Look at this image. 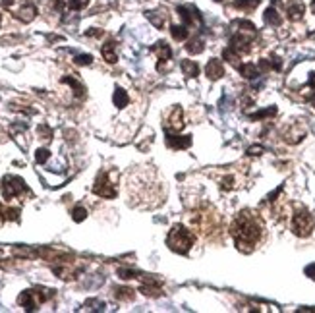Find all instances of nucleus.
Listing matches in <instances>:
<instances>
[{
    "mask_svg": "<svg viewBox=\"0 0 315 313\" xmlns=\"http://www.w3.org/2000/svg\"><path fill=\"white\" fill-rule=\"evenodd\" d=\"M62 83H68L72 89H74V93H76V97H83L85 95V87H83V83H79L76 78H70V76H64L62 78Z\"/></svg>",
    "mask_w": 315,
    "mask_h": 313,
    "instance_id": "obj_17",
    "label": "nucleus"
},
{
    "mask_svg": "<svg viewBox=\"0 0 315 313\" xmlns=\"http://www.w3.org/2000/svg\"><path fill=\"white\" fill-rule=\"evenodd\" d=\"M240 74L246 79H253V78L259 76V66H255V64H242L240 66Z\"/></svg>",
    "mask_w": 315,
    "mask_h": 313,
    "instance_id": "obj_19",
    "label": "nucleus"
},
{
    "mask_svg": "<svg viewBox=\"0 0 315 313\" xmlns=\"http://www.w3.org/2000/svg\"><path fill=\"white\" fill-rule=\"evenodd\" d=\"M263 19L269 23V25H281V16H279V12L275 10V8H267L265 10V14H263Z\"/></svg>",
    "mask_w": 315,
    "mask_h": 313,
    "instance_id": "obj_21",
    "label": "nucleus"
},
{
    "mask_svg": "<svg viewBox=\"0 0 315 313\" xmlns=\"http://www.w3.org/2000/svg\"><path fill=\"white\" fill-rule=\"evenodd\" d=\"M304 14H306V4H304L302 0H292V2H288V6H286V16H288V19L300 21V19L304 17Z\"/></svg>",
    "mask_w": 315,
    "mask_h": 313,
    "instance_id": "obj_9",
    "label": "nucleus"
},
{
    "mask_svg": "<svg viewBox=\"0 0 315 313\" xmlns=\"http://www.w3.org/2000/svg\"><path fill=\"white\" fill-rule=\"evenodd\" d=\"M114 298L116 300H122V302H130V300H134V290L132 288H126V286L114 288Z\"/></svg>",
    "mask_w": 315,
    "mask_h": 313,
    "instance_id": "obj_22",
    "label": "nucleus"
},
{
    "mask_svg": "<svg viewBox=\"0 0 315 313\" xmlns=\"http://www.w3.org/2000/svg\"><path fill=\"white\" fill-rule=\"evenodd\" d=\"M180 68H182L184 76H188V78H195L199 74V66L193 60H182L180 62Z\"/></svg>",
    "mask_w": 315,
    "mask_h": 313,
    "instance_id": "obj_16",
    "label": "nucleus"
},
{
    "mask_svg": "<svg viewBox=\"0 0 315 313\" xmlns=\"http://www.w3.org/2000/svg\"><path fill=\"white\" fill-rule=\"evenodd\" d=\"M74 62H76L78 66H89V64L93 62V56H91V54H78V56L74 58Z\"/></svg>",
    "mask_w": 315,
    "mask_h": 313,
    "instance_id": "obj_26",
    "label": "nucleus"
},
{
    "mask_svg": "<svg viewBox=\"0 0 315 313\" xmlns=\"http://www.w3.org/2000/svg\"><path fill=\"white\" fill-rule=\"evenodd\" d=\"M230 236L234 238V244L240 251L252 253L265 240V222L259 213L252 209L240 211L230 224Z\"/></svg>",
    "mask_w": 315,
    "mask_h": 313,
    "instance_id": "obj_1",
    "label": "nucleus"
},
{
    "mask_svg": "<svg viewBox=\"0 0 315 313\" xmlns=\"http://www.w3.org/2000/svg\"><path fill=\"white\" fill-rule=\"evenodd\" d=\"M118 277L128 281V279H134V277H136V273H134V271H130V269H118Z\"/></svg>",
    "mask_w": 315,
    "mask_h": 313,
    "instance_id": "obj_32",
    "label": "nucleus"
},
{
    "mask_svg": "<svg viewBox=\"0 0 315 313\" xmlns=\"http://www.w3.org/2000/svg\"><path fill=\"white\" fill-rule=\"evenodd\" d=\"M14 0H2V8H12Z\"/></svg>",
    "mask_w": 315,
    "mask_h": 313,
    "instance_id": "obj_35",
    "label": "nucleus"
},
{
    "mask_svg": "<svg viewBox=\"0 0 315 313\" xmlns=\"http://www.w3.org/2000/svg\"><path fill=\"white\" fill-rule=\"evenodd\" d=\"M259 6V0H234V8L238 10H246V12H252Z\"/></svg>",
    "mask_w": 315,
    "mask_h": 313,
    "instance_id": "obj_23",
    "label": "nucleus"
},
{
    "mask_svg": "<svg viewBox=\"0 0 315 313\" xmlns=\"http://www.w3.org/2000/svg\"><path fill=\"white\" fill-rule=\"evenodd\" d=\"M87 4H89V0H70L68 2V8L70 10H83Z\"/></svg>",
    "mask_w": 315,
    "mask_h": 313,
    "instance_id": "obj_30",
    "label": "nucleus"
},
{
    "mask_svg": "<svg viewBox=\"0 0 315 313\" xmlns=\"http://www.w3.org/2000/svg\"><path fill=\"white\" fill-rule=\"evenodd\" d=\"M101 54H103V58H105L109 64H114V62L118 60V54H116V43H114V41H107V43L103 45V48H101Z\"/></svg>",
    "mask_w": 315,
    "mask_h": 313,
    "instance_id": "obj_13",
    "label": "nucleus"
},
{
    "mask_svg": "<svg viewBox=\"0 0 315 313\" xmlns=\"http://www.w3.org/2000/svg\"><path fill=\"white\" fill-rule=\"evenodd\" d=\"M0 21H2V16H0Z\"/></svg>",
    "mask_w": 315,
    "mask_h": 313,
    "instance_id": "obj_38",
    "label": "nucleus"
},
{
    "mask_svg": "<svg viewBox=\"0 0 315 313\" xmlns=\"http://www.w3.org/2000/svg\"><path fill=\"white\" fill-rule=\"evenodd\" d=\"M114 105L118 107V109H124L128 103H130V97H128V93L124 91V89H120V87H116V91H114Z\"/></svg>",
    "mask_w": 315,
    "mask_h": 313,
    "instance_id": "obj_20",
    "label": "nucleus"
},
{
    "mask_svg": "<svg viewBox=\"0 0 315 313\" xmlns=\"http://www.w3.org/2000/svg\"><path fill=\"white\" fill-rule=\"evenodd\" d=\"M23 193H31V191H29V188L25 186V182L19 176H6L2 180V195L6 197V201H10L14 197H19Z\"/></svg>",
    "mask_w": 315,
    "mask_h": 313,
    "instance_id": "obj_5",
    "label": "nucleus"
},
{
    "mask_svg": "<svg viewBox=\"0 0 315 313\" xmlns=\"http://www.w3.org/2000/svg\"><path fill=\"white\" fill-rule=\"evenodd\" d=\"M314 107H315V99H314Z\"/></svg>",
    "mask_w": 315,
    "mask_h": 313,
    "instance_id": "obj_37",
    "label": "nucleus"
},
{
    "mask_svg": "<svg viewBox=\"0 0 315 313\" xmlns=\"http://www.w3.org/2000/svg\"><path fill=\"white\" fill-rule=\"evenodd\" d=\"M205 74H207V78L213 79V81L219 79V78H222V76H224V66H222V62L217 60V58H211L209 64L205 66Z\"/></svg>",
    "mask_w": 315,
    "mask_h": 313,
    "instance_id": "obj_12",
    "label": "nucleus"
},
{
    "mask_svg": "<svg viewBox=\"0 0 315 313\" xmlns=\"http://www.w3.org/2000/svg\"><path fill=\"white\" fill-rule=\"evenodd\" d=\"M261 151H263V149H261V147H252V149H250V151H248V153H250V155H259V153H261Z\"/></svg>",
    "mask_w": 315,
    "mask_h": 313,
    "instance_id": "obj_34",
    "label": "nucleus"
},
{
    "mask_svg": "<svg viewBox=\"0 0 315 313\" xmlns=\"http://www.w3.org/2000/svg\"><path fill=\"white\" fill-rule=\"evenodd\" d=\"M314 226H315V220H314V215L300 207L294 215H292V232L300 238H308L312 232H314Z\"/></svg>",
    "mask_w": 315,
    "mask_h": 313,
    "instance_id": "obj_4",
    "label": "nucleus"
},
{
    "mask_svg": "<svg viewBox=\"0 0 315 313\" xmlns=\"http://www.w3.org/2000/svg\"><path fill=\"white\" fill-rule=\"evenodd\" d=\"M166 143L172 149H188L191 145V136H176V134H168L166 132Z\"/></svg>",
    "mask_w": 315,
    "mask_h": 313,
    "instance_id": "obj_11",
    "label": "nucleus"
},
{
    "mask_svg": "<svg viewBox=\"0 0 315 313\" xmlns=\"http://www.w3.org/2000/svg\"><path fill=\"white\" fill-rule=\"evenodd\" d=\"M0 215H2L4 220H17L19 219V209H6L0 203Z\"/></svg>",
    "mask_w": 315,
    "mask_h": 313,
    "instance_id": "obj_25",
    "label": "nucleus"
},
{
    "mask_svg": "<svg viewBox=\"0 0 315 313\" xmlns=\"http://www.w3.org/2000/svg\"><path fill=\"white\" fill-rule=\"evenodd\" d=\"M162 126H164V130H166L168 134H178V132L184 128V112H182V109H180V107H174V109L168 112V116H166V120L162 122Z\"/></svg>",
    "mask_w": 315,
    "mask_h": 313,
    "instance_id": "obj_7",
    "label": "nucleus"
},
{
    "mask_svg": "<svg viewBox=\"0 0 315 313\" xmlns=\"http://www.w3.org/2000/svg\"><path fill=\"white\" fill-rule=\"evenodd\" d=\"M19 21H23V23H29V21H33L35 17H37V6L35 4H31V2H27V4H23L19 10H16V14H14Z\"/></svg>",
    "mask_w": 315,
    "mask_h": 313,
    "instance_id": "obj_10",
    "label": "nucleus"
},
{
    "mask_svg": "<svg viewBox=\"0 0 315 313\" xmlns=\"http://www.w3.org/2000/svg\"><path fill=\"white\" fill-rule=\"evenodd\" d=\"M147 19L157 27V29H162L164 23L168 21V12L166 10H157V12H147Z\"/></svg>",
    "mask_w": 315,
    "mask_h": 313,
    "instance_id": "obj_14",
    "label": "nucleus"
},
{
    "mask_svg": "<svg viewBox=\"0 0 315 313\" xmlns=\"http://www.w3.org/2000/svg\"><path fill=\"white\" fill-rule=\"evenodd\" d=\"M170 33H172V37H174V41H186L188 39V35H189V31H188V25H170Z\"/></svg>",
    "mask_w": 315,
    "mask_h": 313,
    "instance_id": "obj_18",
    "label": "nucleus"
},
{
    "mask_svg": "<svg viewBox=\"0 0 315 313\" xmlns=\"http://www.w3.org/2000/svg\"><path fill=\"white\" fill-rule=\"evenodd\" d=\"M273 114H277V109H275V107H271V109H267V110H259V112H255V114H252V120H259V118H267V116H273Z\"/></svg>",
    "mask_w": 315,
    "mask_h": 313,
    "instance_id": "obj_27",
    "label": "nucleus"
},
{
    "mask_svg": "<svg viewBox=\"0 0 315 313\" xmlns=\"http://www.w3.org/2000/svg\"><path fill=\"white\" fill-rule=\"evenodd\" d=\"M39 136H43V140H50L52 138V130L48 126H39Z\"/></svg>",
    "mask_w": 315,
    "mask_h": 313,
    "instance_id": "obj_31",
    "label": "nucleus"
},
{
    "mask_svg": "<svg viewBox=\"0 0 315 313\" xmlns=\"http://www.w3.org/2000/svg\"><path fill=\"white\" fill-rule=\"evenodd\" d=\"M48 156H50V151H48V149H37V153H35V160H37L39 164H45V162L48 160Z\"/></svg>",
    "mask_w": 315,
    "mask_h": 313,
    "instance_id": "obj_29",
    "label": "nucleus"
},
{
    "mask_svg": "<svg viewBox=\"0 0 315 313\" xmlns=\"http://www.w3.org/2000/svg\"><path fill=\"white\" fill-rule=\"evenodd\" d=\"M52 296H54V290H48V288H33V290L21 292L19 298H17V304H19L25 312H33V310H37L41 304L48 302Z\"/></svg>",
    "mask_w": 315,
    "mask_h": 313,
    "instance_id": "obj_3",
    "label": "nucleus"
},
{
    "mask_svg": "<svg viewBox=\"0 0 315 313\" xmlns=\"http://www.w3.org/2000/svg\"><path fill=\"white\" fill-rule=\"evenodd\" d=\"M312 12H314V14H315V0H314V2H312Z\"/></svg>",
    "mask_w": 315,
    "mask_h": 313,
    "instance_id": "obj_36",
    "label": "nucleus"
},
{
    "mask_svg": "<svg viewBox=\"0 0 315 313\" xmlns=\"http://www.w3.org/2000/svg\"><path fill=\"white\" fill-rule=\"evenodd\" d=\"M306 275H308L310 279H315V265H310V267H306Z\"/></svg>",
    "mask_w": 315,
    "mask_h": 313,
    "instance_id": "obj_33",
    "label": "nucleus"
},
{
    "mask_svg": "<svg viewBox=\"0 0 315 313\" xmlns=\"http://www.w3.org/2000/svg\"><path fill=\"white\" fill-rule=\"evenodd\" d=\"M166 244H168V248L172 251L186 255L195 244V234L191 230H188L186 226H182V224H174L170 228L168 236H166Z\"/></svg>",
    "mask_w": 315,
    "mask_h": 313,
    "instance_id": "obj_2",
    "label": "nucleus"
},
{
    "mask_svg": "<svg viewBox=\"0 0 315 313\" xmlns=\"http://www.w3.org/2000/svg\"><path fill=\"white\" fill-rule=\"evenodd\" d=\"M188 52H191V54H199V52H203V48H205V45H203V41L199 39V37H195V39H191L189 43H188Z\"/></svg>",
    "mask_w": 315,
    "mask_h": 313,
    "instance_id": "obj_24",
    "label": "nucleus"
},
{
    "mask_svg": "<svg viewBox=\"0 0 315 313\" xmlns=\"http://www.w3.org/2000/svg\"><path fill=\"white\" fill-rule=\"evenodd\" d=\"M151 50L157 54L158 60H164V62H166V60H170V58H172V48H170V47H168L164 41H158L157 45H153V48H151Z\"/></svg>",
    "mask_w": 315,
    "mask_h": 313,
    "instance_id": "obj_15",
    "label": "nucleus"
},
{
    "mask_svg": "<svg viewBox=\"0 0 315 313\" xmlns=\"http://www.w3.org/2000/svg\"><path fill=\"white\" fill-rule=\"evenodd\" d=\"M93 193L99 195V197H105V199H114L116 197V184L110 180L109 172H101L97 176V182L93 186Z\"/></svg>",
    "mask_w": 315,
    "mask_h": 313,
    "instance_id": "obj_6",
    "label": "nucleus"
},
{
    "mask_svg": "<svg viewBox=\"0 0 315 313\" xmlns=\"http://www.w3.org/2000/svg\"><path fill=\"white\" fill-rule=\"evenodd\" d=\"M85 217H87V211H85L81 205H79V207H76V209L72 211V219H74L76 222H81Z\"/></svg>",
    "mask_w": 315,
    "mask_h": 313,
    "instance_id": "obj_28",
    "label": "nucleus"
},
{
    "mask_svg": "<svg viewBox=\"0 0 315 313\" xmlns=\"http://www.w3.org/2000/svg\"><path fill=\"white\" fill-rule=\"evenodd\" d=\"M178 14H180L184 25H201V16H199V12L191 4L178 6Z\"/></svg>",
    "mask_w": 315,
    "mask_h": 313,
    "instance_id": "obj_8",
    "label": "nucleus"
}]
</instances>
